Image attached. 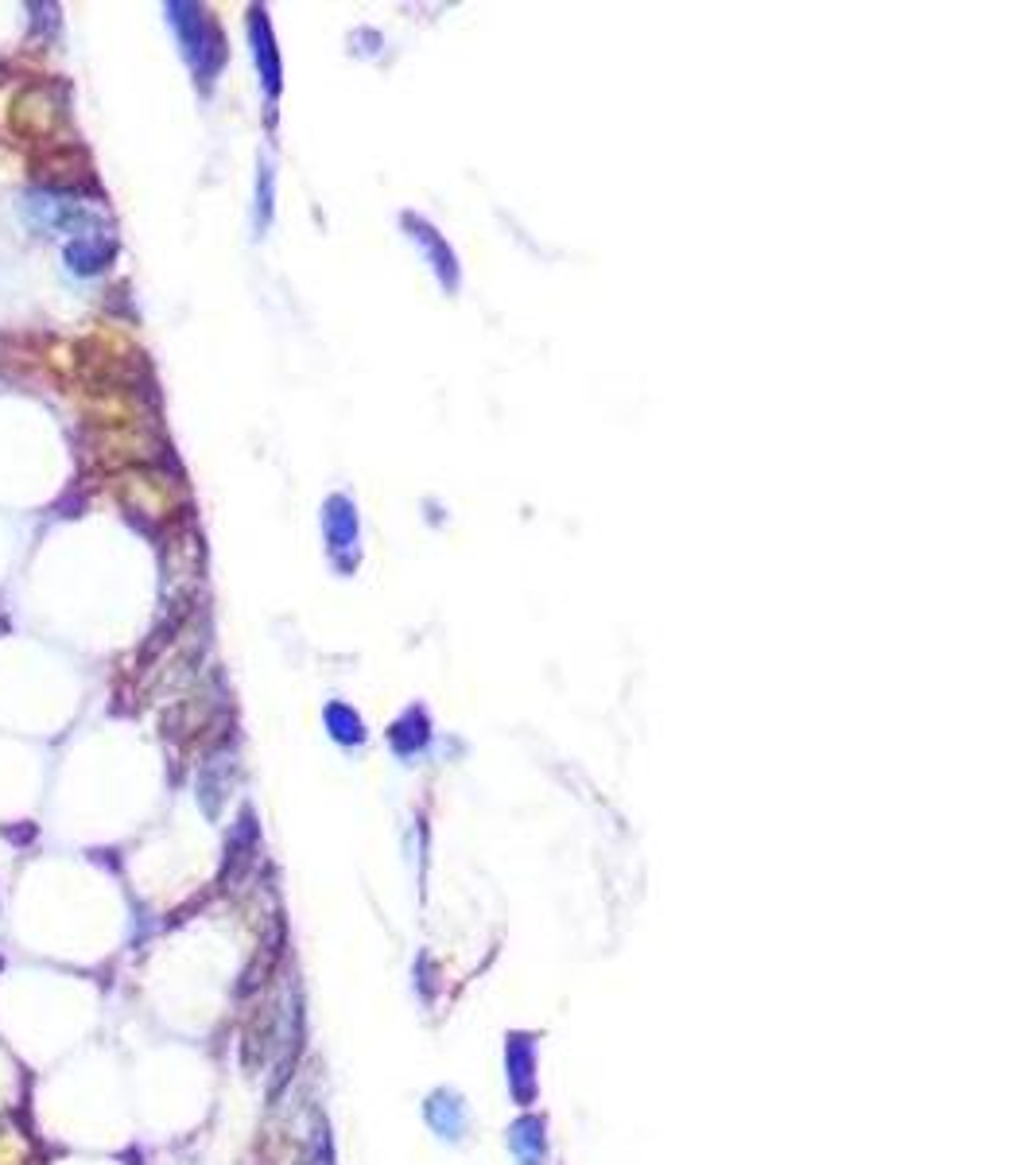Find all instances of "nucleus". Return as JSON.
<instances>
[{"instance_id":"obj_7","label":"nucleus","mask_w":1036,"mask_h":1165,"mask_svg":"<svg viewBox=\"0 0 1036 1165\" xmlns=\"http://www.w3.org/2000/svg\"><path fill=\"white\" fill-rule=\"evenodd\" d=\"M509 1146L521 1165H548V1139L536 1115H521L509 1127Z\"/></svg>"},{"instance_id":"obj_5","label":"nucleus","mask_w":1036,"mask_h":1165,"mask_svg":"<svg viewBox=\"0 0 1036 1165\" xmlns=\"http://www.w3.org/2000/svg\"><path fill=\"white\" fill-rule=\"evenodd\" d=\"M249 39H252V55H257V67H261L264 90H268V97H276V94H280V55H276L272 27H268V16H264V8H252Z\"/></svg>"},{"instance_id":"obj_3","label":"nucleus","mask_w":1036,"mask_h":1165,"mask_svg":"<svg viewBox=\"0 0 1036 1165\" xmlns=\"http://www.w3.org/2000/svg\"><path fill=\"white\" fill-rule=\"evenodd\" d=\"M322 532L331 544V560L338 571H354L358 567V509L345 493H334L322 505Z\"/></svg>"},{"instance_id":"obj_10","label":"nucleus","mask_w":1036,"mask_h":1165,"mask_svg":"<svg viewBox=\"0 0 1036 1165\" xmlns=\"http://www.w3.org/2000/svg\"><path fill=\"white\" fill-rule=\"evenodd\" d=\"M326 727H331V734L342 746L365 743V727H361V715L354 708H345V703H331V708H326Z\"/></svg>"},{"instance_id":"obj_11","label":"nucleus","mask_w":1036,"mask_h":1165,"mask_svg":"<svg viewBox=\"0 0 1036 1165\" xmlns=\"http://www.w3.org/2000/svg\"><path fill=\"white\" fill-rule=\"evenodd\" d=\"M299 1165H334V1150H331V1134H326V1123L315 1119V1130H310V1142L303 1150V1162Z\"/></svg>"},{"instance_id":"obj_8","label":"nucleus","mask_w":1036,"mask_h":1165,"mask_svg":"<svg viewBox=\"0 0 1036 1165\" xmlns=\"http://www.w3.org/2000/svg\"><path fill=\"white\" fill-rule=\"evenodd\" d=\"M428 1123L442 1139H458L466 1127V1107L454 1092H435L428 1100Z\"/></svg>"},{"instance_id":"obj_9","label":"nucleus","mask_w":1036,"mask_h":1165,"mask_svg":"<svg viewBox=\"0 0 1036 1165\" xmlns=\"http://www.w3.org/2000/svg\"><path fill=\"white\" fill-rule=\"evenodd\" d=\"M408 229H412V241H419V245L428 249L431 265H435V273H439L442 284L454 288V280H458V273H454V257H451V249L439 241V233H435L428 222H419V218H408Z\"/></svg>"},{"instance_id":"obj_1","label":"nucleus","mask_w":1036,"mask_h":1165,"mask_svg":"<svg viewBox=\"0 0 1036 1165\" xmlns=\"http://www.w3.org/2000/svg\"><path fill=\"white\" fill-rule=\"evenodd\" d=\"M24 218L36 222L39 229H51V233H74V241L106 238L109 229V218L94 203H78V199L59 191H27Z\"/></svg>"},{"instance_id":"obj_4","label":"nucleus","mask_w":1036,"mask_h":1165,"mask_svg":"<svg viewBox=\"0 0 1036 1165\" xmlns=\"http://www.w3.org/2000/svg\"><path fill=\"white\" fill-rule=\"evenodd\" d=\"M113 257H117V241L109 238H78V241H67V249H62V261H67V268H71L74 277H97V273H106L109 265H113Z\"/></svg>"},{"instance_id":"obj_6","label":"nucleus","mask_w":1036,"mask_h":1165,"mask_svg":"<svg viewBox=\"0 0 1036 1165\" xmlns=\"http://www.w3.org/2000/svg\"><path fill=\"white\" fill-rule=\"evenodd\" d=\"M505 1065H509V1088L521 1104H532L536 1095V1060H532V1041L528 1037H512L505 1049Z\"/></svg>"},{"instance_id":"obj_12","label":"nucleus","mask_w":1036,"mask_h":1165,"mask_svg":"<svg viewBox=\"0 0 1036 1165\" xmlns=\"http://www.w3.org/2000/svg\"><path fill=\"white\" fill-rule=\"evenodd\" d=\"M257 199H261V203H257V210H261L257 222L268 226V210H272V175H268V168H261V187H257Z\"/></svg>"},{"instance_id":"obj_2","label":"nucleus","mask_w":1036,"mask_h":1165,"mask_svg":"<svg viewBox=\"0 0 1036 1165\" xmlns=\"http://www.w3.org/2000/svg\"><path fill=\"white\" fill-rule=\"evenodd\" d=\"M167 16H171V24L180 32L183 55L191 62L194 78L203 86H210L214 82V74L222 71V62H226V43H222L218 24L210 20L206 8H199V4H167Z\"/></svg>"}]
</instances>
